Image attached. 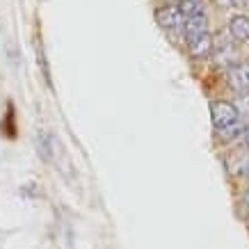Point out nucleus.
I'll return each instance as SVG.
<instances>
[{
    "label": "nucleus",
    "mask_w": 249,
    "mask_h": 249,
    "mask_svg": "<svg viewBox=\"0 0 249 249\" xmlns=\"http://www.w3.org/2000/svg\"><path fill=\"white\" fill-rule=\"evenodd\" d=\"M211 117H213V126L222 133V130L235 126L238 121V107L229 101H215L211 106Z\"/></svg>",
    "instance_id": "nucleus-1"
},
{
    "label": "nucleus",
    "mask_w": 249,
    "mask_h": 249,
    "mask_svg": "<svg viewBox=\"0 0 249 249\" xmlns=\"http://www.w3.org/2000/svg\"><path fill=\"white\" fill-rule=\"evenodd\" d=\"M156 21H158L160 28H165V30H174V28H181L183 23H185V14H183L181 7L167 5V7L156 9Z\"/></svg>",
    "instance_id": "nucleus-2"
},
{
    "label": "nucleus",
    "mask_w": 249,
    "mask_h": 249,
    "mask_svg": "<svg viewBox=\"0 0 249 249\" xmlns=\"http://www.w3.org/2000/svg\"><path fill=\"white\" fill-rule=\"evenodd\" d=\"M208 32V21H206V14L201 12V14H190L185 16V23H183V35H185V39L188 41H192V39L201 37V35H206Z\"/></svg>",
    "instance_id": "nucleus-3"
},
{
    "label": "nucleus",
    "mask_w": 249,
    "mask_h": 249,
    "mask_svg": "<svg viewBox=\"0 0 249 249\" xmlns=\"http://www.w3.org/2000/svg\"><path fill=\"white\" fill-rule=\"evenodd\" d=\"M190 46V55L192 57H196V60H204V57H211L213 55V48H215V39L206 32V35H201V37L192 39V41H188Z\"/></svg>",
    "instance_id": "nucleus-4"
},
{
    "label": "nucleus",
    "mask_w": 249,
    "mask_h": 249,
    "mask_svg": "<svg viewBox=\"0 0 249 249\" xmlns=\"http://www.w3.org/2000/svg\"><path fill=\"white\" fill-rule=\"evenodd\" d=\"M229 85L235 91H249V64H238L229 71Z\"/></svg>",
    "instance_id": "nucleus-5"
},
{
    "label": "nucleus",
    "mask_w": 249,
    "mask_h": 249,
    "mask_svg": "<svg viewBox=\"0 0 249 249\" xmlns=\"http://www.w3.org/2000/svg\"><path fill=\"white\" fill-rule=\"evenodd\" d=\"M229 32L235 41H247L249 39V16L238 14L229 21Z\"/></svg>",
    "instance_id": "nucleus-6"
},
{
    "label": "nucleus",
    "mask_w": 249,
    "mask_h": 249,
    "mask_svg": "<svg viewBox=\"0 0 249 249\" xmlns=\"http://www.w3.org/2000/svg\"><path fill=\"white\" fill-rule=\"evenodd\" d=\"M181 9H183V14L185 16L201 14V12H204V2H201V0H185V2L181 5Z\"/></svg>",
    "instance_id": "nucleus-7"
},
{
    "label": "nucleus",
    "mask_w": 249,
    "mask_h": 249,
    "mask_svg": "<svg viewBox=\"0 0 249 249\" xmlns=\"http://www.w3.org/2000/svg\"><path fill=\"white\" fill-rule=\"evenodd\" d=\"M242 144H245V146H249V130H245V135H242Z\"/></svg>",
    "instance_id": "nucleus-8"
},
{
    "label": "nucleus",
    "mask_w": 249,
    "mask_h": 249,
    "mask_svg": "<svg viewBox=\"0 0 249 249\" xmlns=\"http://www.w3.org/2000/svg\"><path fill=\"white\" fill-rule=\"evenodd\" d=\"M245 208H247V211H249V190H247V192H245Z\"/></svg>",
    "instance_id": "nucleus-9"
}]
</instances>
